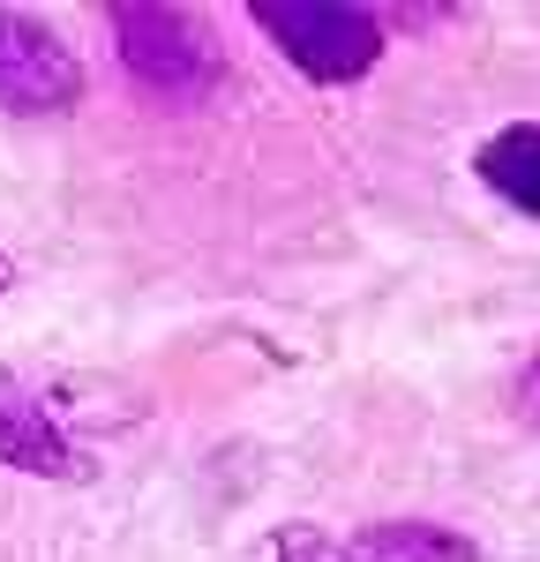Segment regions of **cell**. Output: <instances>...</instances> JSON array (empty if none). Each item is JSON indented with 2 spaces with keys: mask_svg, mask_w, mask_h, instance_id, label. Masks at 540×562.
I'll use <instances>...</instances> for the list:
<instances>
[{
  "mask_svg": "<svg viewBox=\"0 0 540 562\" xmlns=\"http://www.w3.org/2000/svg\"><path fill=\"white\" fill-rule=\"evenodd\" d=\"M248 15L308 83H360L383 60V15H368L353 0H256Z\"/></svg>",
  "mask_w": 540,
  "mask_h": 562,
  "instance_id": "cell-1",
  "label": "cell"
},
{
  "mask_svg": "<svg viewBox=\"0 0 540 562\" xmlns=\"http://www.w3.org/2000/svg\"><path fill=\"white\" fill-rule=\"evenodd\" d=\"M113 31H121V60H128L135 83L150 90H211L218 76V38L203 23H188L180 8H113Z\"/></svg>",
  "mask_w": 540,
  "mask_h": 562,
  "instance_id": "cell-2",
  "label": "cell"
},
{
  "mask_svg": "<svg viewBox=\"0 0 540 562\" xmlns=\"http://www.w3.org/2000/svg\"><path fill=\"white\" fill-rule=\"evenodd\" d=\"M76 90H83V68L68 38L38 15L0 8V113H68Z\"/></svg>",
  "mask_w": 540,
  "mask_h": 562,
  "instance_id": "cell-3",
  "label": "cell"
},
{
  "mask_svg": "<svg viewBox=\"0 0 540 562\" xmlns=\"http://www.w3.org/2000/svg\"><path fill=\"white\" fill-rule=\"evenodd\" d=\"M0 458L23 465V473H45V480H83L90 473V458L53 428V413H45L38 397L15 390V383H0Z\"/></svg>",
  "mask_w": 540,
  "mask_h": 562,
  "instance_id": "cell-4",
  "label": "cell"
},
{
  "mask_svg": "<svg viewBox=\"0 0 540 562\" xmlns=\"http://www.w3.org/2000/svg\"><path fill=\"white\" fill-rule=\"evenodd\" d=\"M473 173L488 180L510 211L540 217V121H510L473 150Z\"/></svg>",
  "mask_w": 540,
  "mask_h": 562,
  "instance_id": "cell-5",
  "label": "cell"
},
{
  "mask_svg": "<svg viewBox=\"0 0 540 562\" xmlns=\"http://www.w3.org/2000/svg\"><path fill=\"white\" fill-rule=\"evenodd\" d=\"M346 562H481V548L450 525H428V518H398V525H368Z\"/></svg>",
  "mask_w": 540,
  "mask_h": 562,
  "instance_id": "cell-6",
  "label": "cell"
},
{
  "mask_svg": "<svg viewBox=\"0 0 540 562\" xmlns=\"http://www.w3.org/2000/svg\"><path fill=\"white\" fill-rule=\"evenodd\" d=\"M510 405H518V420H533V428H540V360H526V375L510 383Z\"/></svg>",
  "mask_w": 540,
  "mask_h": 562,
  "instance_id": "cell-7",
  "label": "cell"
}]
</instances>
